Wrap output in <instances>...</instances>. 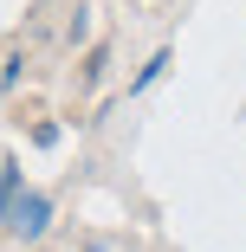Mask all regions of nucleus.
Returning <instances> with one entry per match:
<instances>
[{
	"label": "nucleus",
	"mask_w": 246,
	"mask_h": 252,
	"mask_svg": "<svg viewBox=\"0 0 246 252\" xmlns=\"http://www.w3.org/2000/svg\"><path fill=\"white\" fill-rule=\"evenodd\" d=\"M39 226H45V200L33 194V200H26V207H20V233H39Z\"/></svg>",
	"instance_id": "f257e3e1"
}]
</instances>
